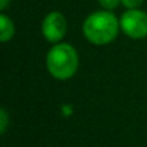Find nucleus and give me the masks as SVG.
<instances>
[{
    "label": "nucleus",
    "mask_w": 147,
    "mask_h": 147,
    "mask_svg": "<svg viewBox=\"0 0 147 147\" xmlns=\"http://www.w3.org/2000/svg\"><path fill=\"white\" fill-rule=\"evenodd\" d=\"M68 30L66 18L61 12H49L42 20V35L51 43H59Z\"/></svg>",
    "instance_id": "obj_4"
},
{
    "label": "nucleus",
    "mask_w": 147,
    "mask_h": 147,
    "mask_svg": "<svg viewBox=\"0 0 147 147\" xmlns=\"http://www.w3.org/2000/svg\"><path fill=\"white\" fill-rule=\"evenodd\" d=\"M98 3L105 10H114L121 3V0H98Z\"/></svg>",
    "instance_id": "obj_7"
},
{
    "label": "nucleus",
    "mask_w": 147,
    "mask_h": 147,
    "mask_svg": "<svg viewBox=\"0 0 147 147\" xmlns=\"http://www.w3.org/2000/svg\"><path fill=\"white\" fill-rule=\"evenodd\" d=\"M120 29L131 39L147 36V13L140 9H128L120 18Z\"/></svg>",
    "instance_id": "obj_3"
},
{
    "label": "nucleus",
    "mask_w": 147,
    "mask_h": 147,
    "mask_svg": "<svg viewBox=\"0 0 147 147\" xmlns=\"http://www.w3.org/2000/svg\"><path fill=\"white\" fill-rule=\"evenodd\" d=\"M9 3H10V0H0V9L5 10L9 6Z\"/></svg>",
    "instance_id": "obj_9"
},
{
    "label": "nucleus",
    "mask_w": 147,
    "mask_h": 147,
    "mask_svg": "<svg viewBox=\"0 0 147 147\" xmlns=\"http://www.w3.org/2000/svg\"><path fill=\"white\" fill-rule=\"evenodd\" d=\"M13 36H15V23L7 15L2 13L0 15V40L6 43Z\"/></svg>",
    "instance_id": "obj_5"
},
{
    "label": "nucleus",
    "mask_w": 147,
    "mask_h": 147,
    "mask_svg": "<svg viewBox=\"0 0 147 147\" xmlns=\"http://www.w3.org/2000/svg\"><path fill=\"white\" fill-rule=\"evenodd\" d=\"M80 66L78 52L69 43H55L46 55L48 72L59 81H66L77 74Z\"/></svg>",
    "instance_id": "obj_2"
},
{
    "label": "nucleus",
    "mask_w": 147,
    "mask_h": 147,
    "mask_svg": "<svg viewBox=\"0 0 147 147\" xmlns=\"http://www.w3.org/2000/svg\"><path fill=\"white\" fill-rule=\"evenodd\" d=\"M7 127H9V114H7L6 108H2L0 110V133L6 134Z\"/></svg>",
    "instance_id": "obj_6"
},
{
    "label": "nucleus",
    "mask_w": 147,
    "mask_h": 147,
    "mask_svg": "<svg viewBox=\"0 0 147 147\" xmlns=\"http://www.w3.org/2000/svg\"><path fill=\"white\" fill-rule=\"evenodd\" d=\"M144 0H121V5L125 9H138Z\"/></svg>",
    "instance_id": "obj_8"
},
{
    "label": "nucleus",
    "mask_w": 147,
    "mask_h": 147,
    "mask_svg": "<svg viewBox=\"0 0 147 147\" xmlns=\"http://www.w3.org/2000/svg\"><path fill=\"white\" fill-rule=\"evenodd\" d=\"M120 30V20L111 10H98L91 13L82 25L87 40L92 45L102 46L111 43Z\"/></svg>",
    "instance_id": "obj_1"
}]
</instances>
